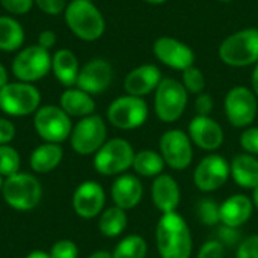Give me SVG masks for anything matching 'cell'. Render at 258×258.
Wrapping results in <instances>:
<instances>
[{"mask_svg": "<svg viewBox=\"0 0 258 258\" xmlns=\"http://www.w3.org/2000/svg\"><path fill=\"white\" fill-rule=\"evenodd\" d=\"M154 112L162 122L171 124L178 121L187 106L189 92L181 82L165 77L154 91Z\"/></svg>", "mask_w": 258, "mask_h": 258, "instance_id": "obj_6", "label": "cell"}, {"mask_svg": "<svg viewBox=\"0 0 258 258\" xmlns=\"http://www.w3.org/2000/svg\"><path fill=\"white\" fill-rule=\"evenodd\" d=\"M154 56L166 67L184 71L186 68L192 67L195 62V53L194 50L171 36H160L154 41L153 45Z\"/></svg>", "mask_w": 258, "mask_h": 258, "instance_id": "obj_16", "label": "cell"}, {"mask_svg": "<svg viewBox=\"0 0 258 258\" xmlns=\"http://www.w3.org/2000/svg\"><path fill=\"white\" fill-rule=\"evenodd\" d=\"M33 125L39 138L45 142L60 144L71 135V118L57 106H44L35 112Z\"/></svg>", "mask_w": 258, "mask_h": 258, "instance_id": "obj_12", "label": "cell"}, {"mask_svg": "<svg viewBox=\"0 0 258 258\" xmlns=\"http://www.w3.org/2000/svg\"><path fill=\"white\" fill-rule=\"evenodd\" d=\"M71 148L80 156L95 154L107 141V127L100 115L82 118L71 130Z\"/></svg>", "mask_w": 258, "mask_h": 258, "instance_id": "obj_7", "label": "cell"}, {"mask_svg": "<svg viewBox=\"0 0 258 258\" xmlns=\"http://www.w3.org/2000/svg\"><path fill=\"white\" fill-rule=\"evenodd\" d=\"M221 60L230 67L242 68L258 62V29L248 27L227 36L218 50Z\"/></svg>", "mask_w": 258, "mask_h": 258, "instance_id": "obj_3", "label": "cell"}, {"mask_svg": "<svg viewBox=\"0 0 258 258\" xmlns=\"http://www.w3.org/2000/svg\"><path fill=\"white\" fill-rule=\"evenodd\" d=\"M240 147L243 153L258 157V127L251 125V127L243 128L240 135Z\"/></svg>", "mask_w": 258, "mask_h": 258, "instance_id": "obj_36", "label": "cell"}, {"mask_svg": "<svg viewBox=\"0 0 258 258\" xmlns=\"http://www.w3.org/2000/svg\"><path fill=\"white\" fill-rule=\"evenodd\" d=\"M218 240L225 246V249L230 248H236L242 243V234H240V228H233V227H227V225H221L218 228Z\"/></svg>", "mask_w": 258, "mask_h": 258, "instance_id": "obj_34", "label": "cell"}, {"mask_svg": "<svg viewBox=\"0 0 258 258\" xmlns=\"http://www.w3.org/2000/svg\"><path fill=\"white\" fill-rule=\"evenodd\" d=\"M60 109L71 118H85L94 115L95 112V101L91 94L79 89V88H68L60 95Z\"/></svg>", "mask_w": 258, "mask_h": 258, "instance_id": "obj_24", "label": "cell"}, {"mask_svg": "<svg viewBox=\"0 0 258 258\" xmlns=\"http://www.w3.org/2000/svg\"><path fill=\"white\" fill-rule=\"evenodd\" d=\"M6 85H8V73H6L5 67L0 63V89Z\"/></svg>", "mask_w": 258, "mask_h": 258, "instance_id": "obj_45", "label": "cell"}, {"mask_svg": "<svg viewBox=\"0 0 258 258\" xmlns=\"http://www.w3.org/2000/svg\"><path fill=\"white\" fill-rule=\"evenodd\" d=\"M251 83H252V91L258 97V62L255 63V68L252 71V77H251Z\"/></svg>", "mask_w": 258, "mask_h": 258, "instance_id": "obj_44", "label": "cell"}, {"mask_svg": "<svg viewBox=\"0 0 258 258\" xmlns=\"http://www.w3.org/2000/svg\"><path fill=\"white\" fill-rule=\"evenodd\" d=\"M187 135L195 147L203 151L215 153L224 144L225 135L222 125L212 116H198L189 122Z\"/></svg>", "mask_w": 258, "mask_h": 258, "instance_id": "obj_17", "label": "cell"}, {"mask_svg": "<svg viewBox=\"0 0 258 258\" xmlns=\"http://www.w3.org/2000/svg\"><path fill=\"white\" fill-rule=\"evenodd\" d=\"M106 206V192L98 181L86 180L77 186L73 195V209L83 219H94L101 215Z\"/></svg>", "mask_w": 258, "mask_h": 258, "instance_id": "obj_15", "label": "cell"}, {"mask_svg": "<svg viewBox=\"0 0 258 258\" xmlns=\"http://www.w3.org/2000/svg\"><path fill=\"white\" fill-rule=\"evenodd\" d=\"M2 195L5 203L18 212L35 209L42 198V186L39 180L27 172H18L5 178Z\"/></svg>", "mask_w": 258, "mask_h": 258, "instance_id": "obj_4", "label": "cell"}, {"mask_svg": "<svg viewBox=\"0 0 258 258\" xmlns=\"http://www.w3.org/2000/svg\"><path fill=\"white\" fill-rule=\"evenodd\" d=\"M135 148L122 138H113L94 154V169L104 177H118L125 174L135 159Z\"/></svg>", "mask_w": 258, "mask_h": 258, "instance_id": "obj_5", "label": "cell"}, {"mask_svg": "<svg viewBox=\"0 0 258 258\" xmlns=\"http://www.w3.org/2000/svg\"><path fill=\"white\" fill-rule=\"evenodd\" d=\"M21 157L11 145H0V175L3 178L12 177L20 172Z\"/></svg>", "mask_w": 258, "mask_h": 258, "instance_id": "obj_32", "label": "cell"}, {"mask_svg": "<svg viewBox=\"0 0 258 258\" xmlns=\"http://www.w3.org/2000/svg\"><path fill=\"white\" fill-rule=\"evenodd\" d=\"M3 181H5V178L0 175V192H2V187H3Z\"/></svg>", "mask_w": 258, "mask_h": 258, "instance_id": "obj_50", "label": "cell"}, {"mask_svg": "<svg viewBox=\"0 0 258 258\" xmlns=\"http://www.w3.org/2000/svg\"><path fill=\"white\" fill-rule=\"evenodd\" d=\"M39 91L24 82L8 83L0 89V109L11 116H27L39 109Z\"/></svg>", "mask_w": 258, "mask_h": 258, "instance_id": "obj_9", "label": "cell"}, {"mask_svg": "<svg viewBox=\"0 0 258 258\" xmlns=\"http://www.w3.org/2000/svg\"><path fill=\"white\" fill-rule=\"evenodd\" d=\"M0 3L8 12L15 15L27 14L33 6V0H0Z\"/></svg>", "mask_w": 258, "mask_h": 258, "instance_id": "obj_40", "label": "cell"}, {"mask_svg": "<svg viewBox=\"0 0 258 258\" xmlns=\"http://www.w3.org/2000/svg\"><path fill=\"white\" fill-rule=\"evenodd\" d=\"M107 119L119 130H136L148 119V104L142 97H118L107 109Z\"/></svg>", "mask_w": 258, "mask_h": 258, "instance_id": "obj_10", "label": "cell"}, {"mask_svg": "<svg viewBox=\"0 0 258 258\" xmlns=\"http://www.w3.org/2000/svg\"><path fill=\"white\" fill-rule=\"evenodd\" d=\"M144 2H147V3H150V5H162V3H165L166 0H144Z\"/></svg>", "mask_w": 258, "mask_h": 258, "instance_id": "obj_49", "label": "cell"}, {"mask_svg": "<svg viewBox=\"0 0 258 258\" xmlns=\"http://www.w3.org/2000/svg\"><path fill=\"white\" fill-rule=\"evenodd\" d=\"M254 204L251 197L234 194L221 204V224L233 228L243 227L252 216Z\"/></svg>", "mask_w": 258, "mask_h": 258, "instance_id": "obj_22", "label": "cell"}, {"mask_svg": "<svg viewBox=\"0 0 258 258\" xmlns=\"http://www.w3.org/2000/svg\"><path fill=\"white\" fill-rule=\"evenodd\" d=\"M15 138V125L6 119L0 118V145H9Z\"/></svg>", "mask_w": 258, "mask_h": 258, "instance_id": "obj_42", "label": "cell"}, {"mask_svg": "<svg viewBox=\"0 0 258 258\" xmlns=\"http://www.w3.org/2000/svg\"><path fill=\"white\" fill-rule=\"evenodd\" d=\"M236 258H258V234H251L242 240L236 249Z\"/></svg>", "mask_w": 258, "mask_h": 258, "instance_id": "obj_38", "label": "cell"}, {"mask_svg": "<svg viewBox=\"0 0 258 258\" xmlns=\"http://www.w3.org/2000/svg\"><path fill=\"white\" fill-rule=\"evenodd\" d=\"M54 44H56V35H54V32H51V30H44V32L39 33V38H38V45H39V47L48 50V48H51Z\"/></svg>", "mask_w": 258, "mask_h": 258, "instance_id": "obj_43", "label": "cell"}, {"mask_svg": "<svg viewBox=\"0 0 258 258\" xmlns=\"http://www.w3.org/2000/svg\"><path fill=\"white\" fill-rule=\"evenodd\" d=\"M151 201L160 215L177 212L181 201V190L177 180L165 172L153 178Z\"/></svg>", "mask_w": 258, "mask_h": 258, "instance_id": "obj_20", "label": "cell"}, {"mask_svg": "<svg viewBox=\"0 0 258 258\" xmlns=\"http://www.w3.org/2000/svg\"><path fill=\"white\" fill-rule=\"evenodd\" d=\"M89 2H94V0H89Z\"/></svg>", "mask_w": 258, "mask_h": 258, "instance_id": "obj_52", "label": "cell"}, {"mask_svg": "<svg viewBox=\"0 0 258 258\" xmlns=\"http://www.w3.org/2000/svg\"><path fill=\"white\" fill-rule=\"evenodd\" d=\"M165 160L160 156L159 151L154 150H141L135 154L133 159V171L138 177L145 178H156L157 175L163 174L165 169Z\"/></svg>", "mask_w": 258, "mask_h": 258, "instance_id": "obj_28", "label": "cell"}, {"mask_svg": "<svg viewBox=\"0 0 258 258\" xmlns=\"http://www.w3.org/2000/svg\"><path fill=\"white\" fill-rule=\"evenodd\" d=\"M127 222H128L127 212L116 206H112L104 209L98 216V230L104 237L115 239L125 231Z\"/></svg>", "mask_w": 258, "mask_h": 258, "instance_id": "obj_27", "label": "cell"}, {"mask_svg": "<svg viewBox=\"0 0 258 258\" xmlns=\"http://www.w3.org/2000/svg\"><path fill=\"white\" fill-rule=\"evenodd\" d=\"M230 175L234 183L246 190H254L258 186V157L240 153L230 162Z\"/></svg>", "mask_w": 258, "mask_h": 258, "instance_id": "obj_23", "label": "cell"}, {"mask_svg": "<svg viewBox=\"0 0 258 258\" xmlns=\"http://www.w3.org/2000/svg\"><path fill=\"white\" fill-rule=\"evenodd\" d=\"M215 107V101L213 97L207 92H201L197 95L195 98V112L198 116H210V113L213 112Z\"/></svg>", "mask_w": 258, "mask_h": 258, "instance_id": "obj_39", "label": "cell"}, {"mask_svg": "<svg viewBox=\"0 0 258 258\" xmlns=\"http://www.w3.org/2000/svg\"><path fill=\"white\" fill-rule=\"evenodd\" d=\"M224 109L225 116L233 127H251L257 118L258 97L246 86H234L225 95Z\"/></svg>", "mask_w": 258, "mask_h": 258, "instance_id": "obj_8", "label": "cell"}, {"mask_svg": "<svg viewBox=\"0 0 258 258\" xmlns=\"http://www.w3.org/2000/svg\"><path fill=\"white\" fill-rule=\"evenodd\" d=\"M156 248L160 258H190L194 239L190 227L177 212L160 215L156 225Z\"/></svg>", "mask_w": 258, "mask_h": 258, "instance_id": "obj_1", "label": "cell"}, {"mask_svg": "<svg viewBox=\"0 0 258 258\" xmlns=\"http://www.w3.org/2000/svg\"><path fill=\"white\" fill-rule=\"evenodd\" d=\"M50 258H79V248L73 240H57L51 249H50Z\"/></svg>", "mask_w": 258, "mask_h": 258, "instance_id": "obj_35", "label": "cell"}, {"mask_svg": "<svg viewBox=\"0 0 258 258\" xmlns=\"http://www.w3.org/2000/svg\"><path fill=\"white\" fill-rule=\"evenodd\" d=\"M197 218L206 227H215L221 222V206L212 198H203L195 207Z\"/></svg>", "mask_w": 258, "mask_h": 258, "instance_id": "obj_31", "label": "cell"}, {"mask_svg": "<svg viewBox=\"0 0 258 258\" xmlns=\"http://www.w3.org/2000/svg\"><path fill=\"white\" fill-rule=\"evenodd\" d=\"M110 197L113 206L122 210H133L138 207L144 198V186L138 175L135 174H121L118 175L110 187Z\"/></svg>", "mask_w": 258, "mask_h": 258, "instance_id": "obj_19", "label": "cell"}, {"mask_svg": "<svg viewBox=\"0 0 258 258\" xmlns=\"http://www.w3.org/2000/svg\"><path fill=\"white\" fill-rule=\"evenodd\" d=\"M50 70H51V56L48 54V50L39 45H30L21 50L12 62L14 76L24 83H30L42 79Z\"/></svg>", "mask_w": 258, "mask_h": 258, "instance_id": "obj_14", "label": "cell"}, {"mask_svg": "<svg viewBox=\"0 0 258 258\" xmlns=\"http://www.w3.org/2000/svg\"><path fill=\"white\" fill-rule=\"evenodd\" d=\"M88 258H113V255L109 251H95V252H92Z\"/></svg>", "mask_w": 258, "mask_h": 258, "instance_id": "obj_46", "label": "cell"}, {"mask_svg": "<svg viewBox=\"0 0 258 258\" xmlns=\"http://www.w3.org/2000/svg\"><path fill=\"white\" fill-rule=\"evenodd\" d=\"M159 153L165 165L174 171H184L194 162V144L189 135L180 128L166 130L160 136Z\"/></svg>", "mask_w": 258, "mask_h": 258, "instance_id": "obj_11", "label": "cell"}, {"mask_svg": "<svg viewBox=\"0 0 258 258\" xmlns=\"http://www.w3.org/2000/svg\"><path fill=\"white\" fill-rule=\"evenodd\" d=\"M251 200H252V204H254V209L258 210V186L252 190V195H251Z\"/></svg>", "mask_w": 258, "mask_h": 258, "instance_id": "obj_48", "label": "cell"}, {"mask_svg": "<svg viewBox=\"0 0 258 258\" xmlns=\"http://www.w3.org/2000/svg\"><path fill=\"white\" fill-rule=\"evenodd\" d=\"M148 243L139 234H130L122 237L115 246L113 258H147Z\"/></svg>", "mask_w": 258, "mask_h": 258, "instance_id": "obj_30", "label": "cell"}, {"mask_svg": "<svg viewBox=\"0 0 258 258\" xmlns=\"http://www.w3.org/2000/svg\"><path fill=\"white\" fill-rule=\"evenodd\" d=\"M230 162L216 153L203 157L194 171V184L203 194L219 190L230 178Z\"/></svg>", "mask_w": 258, "mask_h": 258, "instance_id": "obj_13", "label": "cell"}, {"mask_svg": "<svg viewBox=\"0 0 258 258\" xmlns=\"http://www.w3.org/2000/svg\"><path fill=\"white\" fill-rule=\"evenodd\" d=\"M24 41V30L21 24L11 17H0V50L15 51Z\"/></svg>", "mask_w": 258, "mask_h": 258, "instance_id": "obj_29", "label": "cell"}, {"mask_svg": "<svg viewBox=\"0 0 258 258\" xmlns=\"http://www.w3.org/2000/svg\"><path fill=\"white\" fill-rule=\"evenodd\" d=\"M218 2H222V3H230V2H233V0H218Z\"/></svg>", "mask_w": 258, "mask_h": 258, "instance_id": "obj_51", "label": "cell"}, {"mask_svg": "<svg viewBox=\"0 0 258 258\" xmlns=\"http://www.w3.org/2000/svg\"><path fill=\"white\" fill-rule=\"evenodd\" d=\"M65 21L71 32L83 41H95L104 33V18L89 0H73L65 8Z\"/></svg>", "mask_w": 258, "mask_h": 258, "instance_id": "obj_2", "label": "cell"}, {"mask_svg": "<svg viewBox=\"0 0 258 258\" xmlns=\"http://www.w3.org/2000/svg\"><path fill=\"white\" fill-rule=\"evenodd\" d=\"M113 79L112 65L104 59H94L88 62L77 76L76 86L91 95L104 92Z\"/></svg>", "mask_w": 258, "mask_h": 258, "instance_id": "obj_18", "label": "cell"}, {"mask_svg": "<svg viewBox=\"0 0 258 258\" xmlns=\"http://www.w3.org/2000/svg\"><path fill=\"white\" fill-rule=\"evenodd\" d=\"M33 2L42 12L48 15H57L67 8L65 0H33Z\"/></svg>", "mask_w": 258, "mask_h": 258, "instance_id": "obj_41", "label": "cell"}, {"mask_svg": "<svg viewBox=\"0 0 258 258\" xmlns=\"http://www.w3.org/2000/svg\"><path fill=\"white\" fill-rule=\"evenodd\" d=\"M26 258H50V254L44 251H32L30 254L26 255Z\"/></svg>", "mask_w": 258, "mask_h": 258, "instance_id": "obj_47", "label": "cell"}, {"mask_svg": "<svg viewBox=\"0 0 258 258\" xmlns=\"http://www.w3.org/2000/svg\"><path fill=\"white\" fill-rule=\"evenodd\" d=\"M62 157H63V150H62L60 144L45 142L32 151L30 159H29V165H30L33 172L47 174L60 165Z\"/></svg>", "mask_w": 258, "mask_h": 258, "instance_id": "obj_25", "label": "cell"}, {"mask_svg": "<svg viewBox=\"0 0 258 258\" xmlns=\"http://www.w3.org/2000/svg\"><path fill=\"white\" fill-rule=\"evenodd\" d=\"M162 79H163L162 73L156 65H153V63L141 65V67H136L135 70H132L125 76L124 89L128 95L144 98L145 95H148L150 92L157 89Z\"/></svg>", "mask_w": 258, "mask_h": 258, "instance_id": "obj_21", "label": "cell"}, {"mask_svg": "<svg viewBox=\"0 0 258 258\" xmlns=\"http://www.w3.org/2000/svg\"><path fill=\"white\" fill-rule=\"evenodd\" d=\"M51 70L54 77L67 88H71L77 82L79 76V60L76 54L70 50H57L51 57Z\"/></svg>", "mask_w": 258, "mask_h": 258, "instance_id": "obj_26", "label": "cell"}, {"mask_svg": "<svg viewBox=\"0 0 258 258\" xmlns=\"http://www.w3.org/2000/svg\"><path fill=\"white\" fill-rule=\"evenodd\" d=\"M225 252H227L225 246L218 239H213V240H207L201 245V248L198 249L197 258H224Z\"/></svg>", "mask_w": 258, "mask_h": 258, "instance_id": "obj_37", "label": "cell"}, {"mask_svg": "<svg viewBox=\"0 0 258 258\" xmlns=\"http://www.w3.org/2000/svg\"><path fill=\"white\" fill-rule=\"evenodd\" d=\"M181 83L186 88V91L189 94H201L204 92L206 88V77L203 74V71L200 68H197L195 65L186 68L184 71H181Z\"/></svg>", "mask_w": 258, "mask_h": 258, "instance_id": "obj_33", "label": "cell"}]
</instances>
